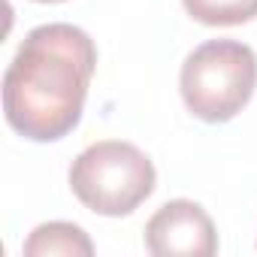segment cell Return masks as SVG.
<instances>
[{
  "instance_id": "7",
  "label": "cell",
  "mask_w": 257,
  "mask_h": 257,
  "mask_svg": "<svg viewBox=\"0 0 257 257\" xmlns=\"http://www.w3.org/2000/svg\"><path fill=\"white\" fill-rule=\"evenodd\" d=\"M37 4H64V0H37Z\"/></svg>"
},
{
  "instance_id": "2",
  "label": "cell",
  "mask_w": 257,
  "mask_h": 257,
  "mask_svg": "<svg viewBox=\"0 0 257 257\" xmlns=\"http://www.w3.org/2000/svg\"><path fill=\"white\" fill-rule=\"evenodd\" d=\"M179 88L191 115L206 124H224L254 97L257 55L239 40H209L185 58Z\"/></svg>"
},
{
  "instance_id": "5",
  "label": "cell",
  "mask_w": 257,
  "mask_h": 257,
  "mask_svg": "<svg viewBox=\"0 0 257 257\" xmlns=\"http://www.w3.org/2000/svg\"><path fill=\"white\" fill-rule=\"evenodd\" d=\"M25 254L28 257H52V254H94V242L88 239V233L76 224H67V221H49V224H40L28 242H25Z\"/></svg>"
},
{
  "instance_id": "1",
  "label": "cell",
  "mask_w": 257,
  "mask_h": 257,
  "mask_svg": "<svg viewBox=\"0 0 257 257\" xmlns=\"http://www.w3.org/2000/svg\"><path fill=\"white\" fill-rule=\"evenodd\" d=\"M97 70L94 40L67 22L34 28L4 73V115L34 143L64 140L82 121Z\"/></svg>"
},
{
  "instance_id": "3",
  "label": "cell",
  "mask_w": 257,
  "mask_h": 257,
  "mask_svg": "<svg viewBox=\"0 0 257 257\" xmlns=\"http://www.w3.org/2000/svg\"><path fill=\"white\" fill-rule=\"evenodd\" d=\"M155 182L158 173L149 155L121 140L88 146L70 167V188L79 203L106 218L131 215L152 197Z\"/></svg>"
},
{
  "instance_id": "4",
  "label": "cell",
  "mask_w": 257,
  "mask_h": 257,
  "mask_svg": "<svg viewBox=\"0 0 257 257\" xmlns=\"http://www.w3.org/2000/svg\"><path fill=\"white\" fill-rule=\"evenodd\" d=\"M146 248L155 257H212L218 251V233L200 203L170 200L149 218Z\"/></svg>"
},
{
  "instance_id": "6",
  "label": "cell",
  "mask_w": 257,
  "mask_h": 257,
  "mask_svg": "<svg viewBox=\"0 0 257 257\" xmlns=\"http://www.w3.org/2000/svg\"><path fill=\"white\" fill-rule=\"evenodd\" d=\"M191 19L209 28H233L257 19V0H182Z\"/></svg>"
}]
</instances>
